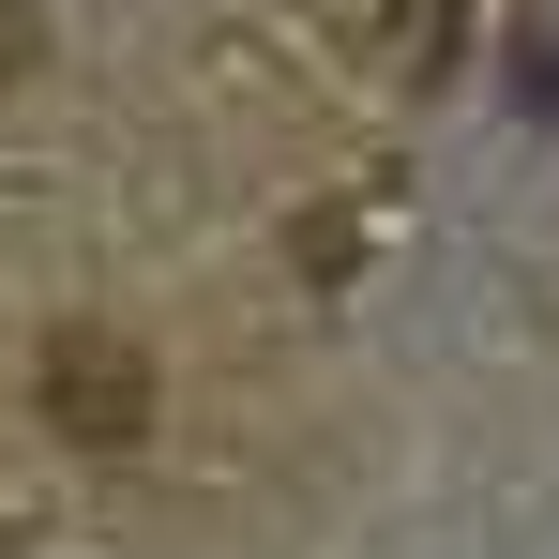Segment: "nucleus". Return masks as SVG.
Returning <instances> with one entry per match:
<instances>
[{
    "mask_svg": "<svg viewBox=\"0 0 559 559\" xmlns=\"http://www.w3.org/2000/svg\"><path fill=\"white\" fill-rule=\"evenodd\" d=\"M31 393H46V424H61V439H92V454H121V439L152 424V378H136L121 333H46Z\"/></svg>",
    "mask_w": 559,
    "mask_h": 559,
    "instance_id": "obj_1",
    "label": "nucleus"
},
{
    "mask_svg": "<svg viewBox=\"0 0 559 559\" xmlns=\"http://www.w3.org/2000/svg\"><path fill=\"white\" fill-rule=\"evenodd\" d=\"M15 61H31V15H15V0H0V76H15Z\"/></svg>",
    "mask_w": 559,
    "mask_h": 559,
    "instance_id": "obj_2",
    "label": "nucleus"
}]
</instances>
